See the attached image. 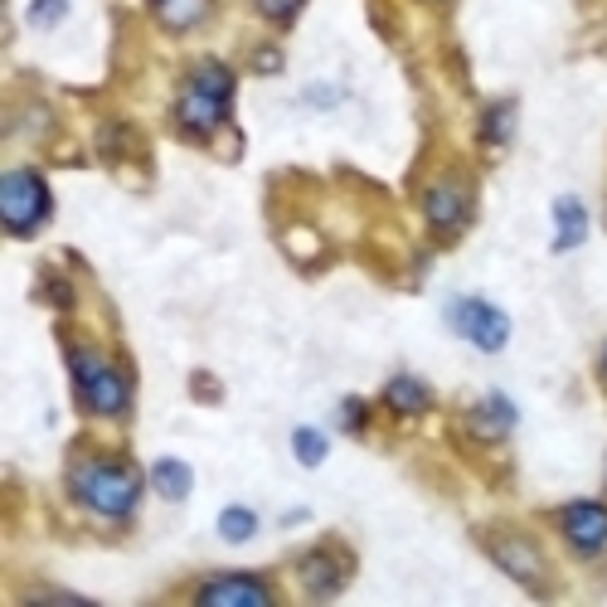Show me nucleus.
I'll list each match as a JSON object with an SVG mask.
<instances>
[{
  "mask_svg": "<svg viewBox=\"0 0 607 607\" xmlns=\"http://www.w3.org/2000/svg\"><path fill=\"white\" fill-rule=\"evenodd\" d=\"M555 253H574L578 243H584L588 234V209H584V199L578 195H559L555 199Z\"/></svg>",
  "mask_w": 607,
  "mask_h": 607,
  "instance_id": "nucleus-11",
  "label": "nucleus"
},
{
  "mask_svg": "<svg viewBox=\"0 0 607 607\" xmlns=\"http://www.w3.org/2000/svg\"><path fill=\"white\" fill-rule=\"evenodd\" d=\"M341 428H350V433H360V428H364V403L360 399L341 403Z\"/></svg>",
  "mask_w": 607,
  "mask_h": 607,
  "instance_id": "nucleus-21",
  "label": "nucleus"
},
{
  "mask_svg": "<svg viewBox=\"0 0 607 607\" xmlns=\"http://www.w3.org/2000/svg\"><path fill=\"white\" fill-rule=\"evenodd\" d=\"M491 559L501 564V569L516 578V584H539V574H545V559H539V549L530 545V539L520 535H506V539H491Z\"/></svg>",
  "mask_w": 607,
  "mask_h": 607,
  "instance_id": "nucleus-9",
  "label": "nucleus"
},
{
  "mask_svg": "<svg viewBox=\"0 0 607 607\" xmlns=\"http://www.w3.org/2000/svg\"><path fill=\"white\" fill-rule=\"evenodd\" d=\"M253 6H258V16H263V20L287 25V20H296V10H302L306 0H253Z\"/></svg>",
  "mask_w": 607,
  "mask_h": 607,
  "instance_id": "nucleus-20",
  "label": "nucleus"
},
{
  "mask_svg": "<svg viewBox=\"0 0 607 607\" xmlns=\"http://www.w3.org/2000/svg\"><path fill=\"white\" fill-rule=\"evenodd\" d=\"M49 209H53V199H49L45 175L10 170L6 180H0V214H6L10 234H35V228L49 219Z\"/></svg>",
  "mask_w": 607,
  "mask_h": 607,
  "instance_id": "nucleus-4",
  "label": "nucleus"
},
{
  "mask_svg": "<svg viewBox=\"0 0 607 607\" xmlns=\"http://www.w3.org/2000/svg\"><path fill=\"white\" fill-rule=\"evenodd\" d=\"M258 69H263V74H277V69H282L277 49H263V53H258Z\"/></svg>",
  "mask_w": 607,
  "mask_h": 607,
  "instance_id": "nucleus-22",
  "label": "nucleus"
},
{
  "mask_svg": "<svg viewBox=\"0 0 607 607\" xmlns=\"http://www.w3.org/2000/svg\"><path fill=\"white\" fill-rule=\"evenodd\" d=\"M228 102H234V74H228L219 59H209V63H199L195 78L185 84L180 102H175V117H180L185 131L209 137V131L228 117Z\"/></svg>",
  "mask_w": 607,
  "mask_h": 607,
  "instance_id": "nucleus-2",
  "label": "nucleus"
},
{
  "mask_svg": "<svg viewBox=\"0 0 607 607\" xmlns=\"http://www.w3.org/2000/svg\"><path fill=\"white\" fill-rule=\"evenodd\" d=\"M253 535H258V516H253L248 506L219 510V539H228V545H248Z\"/></svg>",
  "mask_w": 607,
  "mask_h": 607,
  "instance_id": "nucleus-16",
  "label": "nucleus"
},
{
  "mask_svg": "<svg viewBox=\"0 0 607 607\" xmlns=\"http://www.w3.org/2000/svg\"><path fill=\"white\" fill-rule=\"evenodd\" d=\"M151 10L166 30H190V25L205 20L209 0H151Z\"/></svg>",
  "mask_w": 607,
  "mask_h": 607,
  "instance_id": "nucleus-14",
  "label": "nucleus"
},
{
  "mask_svg": "<svg viewBox=\"0 0 607 607\" xmlns=\"http://www.w3.org/2000/svg\"><path fill=\"white\" fill-rule=\"evenodd\" d=\"M384 403L394 413H428V403H433V389L423 380H413V374H394V380L384 384Z\"/></svg>",
  "mask_w": 607,
  "mask_h": 607,
  "instance_id": "nucleus-12",
  "label": "nucleus"
},
{
  "mask_svg": "<svg viewBox=\"0 0 607 607\" xmlns=\"http://www.w3.org/2000/svg\"><path fill=\"white\" fill-rule=\"evenodd\" d=\"M63 16H69V0H35V6H30V25H35V30H53Z\"/></svg>",
  "mask_w": 607,
  "mask_h": 607,
  "instance_id": "nucleus-19",
  "label": "nucleus"
},
{
  "mask_svg": "<svg viewBox=\"0 0 607 607\" xmlns=\"http://www.w3.org/2000/svg\"><path fill=\"white\" fill-rule=\"evenodd\" d=\"M448 321H452V331L477 350H506V341H510L506 312H496V306L481 302V296H457L448 306Z\"/></svg>",
  "mask_w": 607,
  "mask_h": 607,
  "instance_id": "nucleus-5",
  "label": "nucleus"
},
{
  "mask_svg": "<svg viewBox=\"0 0 607 607\" xmlns=\"http://www.w3.org/2000/svg\"><path fill=\"white\" fill-rule=\"evenodd\" d=\"M471 423H477V433H486V438H501V433H510V428H516V403L510 399H501V394H491L477 409V418H471Z\"/></svg>",
  "mask_w": 607,
  "mask_h": 607,
  "instance_id": "nucleus-15",
  "label": "nucleus"
},
{
  "mask_svg": "<svg viewBox=\"0 0 607 607\" xmlns=\"http://www.w3.org/2000/svg\"><path fill=\"white\" fill-rule=\"evenodd\" d=\"M292 452H296V462H302V467H321V462H326V452H331V442H326L321 428H296Z\"/></svg>",
  "mask_w": 607,
  "mask_h": 607,
  "instance_id": "nucleus-17",
  "label": "nucleus"
},
{
  "mask_svg": "<svg viewBox=\"0 0 607 607\" xmlns=\"http://www.w3.org/2000/svg\"><path fill=\"white\" fill-rule=\"evenodd\" d=\"M74 496L107 520H127L141 501V477L127 462H84L74 467Z\"/></svg>",
  "mask_w": 607,
  "mask_h": 607,
  "instance_id": "nucleus-1",
  "label": "nucleus"
},
{
  "mask_svg": "<svg viewBox=\"0 0 607 607\" xmlns=\"http://www.w3.org/2000/svg\"><path fill=\"white\" fill-rule=\"evenodd\" d=\"M510 131H516V102H496L491 112H486V121H481V137L491 146H506Z\"/></svg>",
  "mask_w": 607,
  "mask_h": 607,
  "instance_id": "nucleus-18",
  "label": "nucleus"
},
{
  "mask_svg": "<svg viewBox=\"0 0 607 607\" xmlns=\"http://www.w3.org/2000/svg\"><path fill=\"white\" fill-rule=\"evenodd\" d=\"M151 486L166 501H185V496L195 491V471L180 462V457H160V462L151 467Z\"/></svg>",
  "mask_w": 607,
  "mask_h": 607,
  "instance_id": "nucleus-13",
  "label": "nucleus"
},
{
  "mask_svg": "<svg viewBox=\"0 0 607 607\" xmlns=\"http://www.w3.org/2000/svg\"><path fill=\"white\" fill-rule=\"evenodd\" d=\"M195 603L205 607H273V588L248 574H224L195 588Z\"/></svg>",
  "mask_w": 607,
  "mask_h": 607,
  "instance_id": "nucleus-7",
  "label": "nucleus"
},
{
  "mask_svg": "<svg viewBox=\"0 0 607 607\" xmlns=\"http://www.w3.org/2000/svg\"><path fill=\"white\" fill-rule=\"evenodd\" d=\"M345 578H350V564L335 559V549H312L302 559V584L312 598H335L345 588Z\"/></svg>",
  "mask_w": 607,
  "mask_h": 607,
  "instance_id": "nucleus-10",
  "label": "nucleus"
},
{
  "mask_svg": "<svg viewBox=\"0 0 607 607\" xmlns=\"http://www.w3.org/2000/svg\"><path fill=\"white\" fill-rule=\"evenodd\" d=\"M423 214H428V224H433L438 234H457V228L467 224V214H471V195L457 180H438L433 190L423 195Z\"/></svg>",
  "mask_w": 607,
  "mask_h": 607,
  "instance_id": "nucleus-8",
  "label": "nucleus"
},
{
  "mask_svg": "<svg viewBox=\"0 0 607 607\" xmlns=\"http://www.w3.org/2000/svg\"><path fill=\"white\" fill-rule=\"evenodd\" d=\"M74 389H78V399L88 403L98 418H117V413H127V399H131V384H127V374L117 370V364H107L98 350H84L78 345L74 355Z\"/></svg>",
  "mask_w": 607,
  "mask_h": 607,
  "instance_id": "nucleus-3",
  "label": "nucleus"
},
{
  "mask_svg": "<svg viewBox=\"0 0 607 607\" xmlns=\"http://www.w3.org/2000/svg\"><path fill=\"white\" fill-rule=\"evenodd\" d=\"M559 530L574 545V555H584V559L603 555V549H607V506H598V501L564 506L559 510Z\"/></svg>",
  "mask_w": 607,
  "mask_h": 607,
  "instance_id": "nucleus-6",
  "label": "nucleus"
}]
</instances>
